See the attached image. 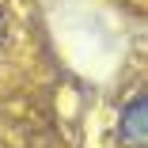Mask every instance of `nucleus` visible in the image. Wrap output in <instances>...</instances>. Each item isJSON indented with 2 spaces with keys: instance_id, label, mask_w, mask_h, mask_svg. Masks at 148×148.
Masks as SVG:
<instances>
[{
  "instance_id": "1",
  "label": "nucleus",
  "mask_w": 148,
  "mask_h": 148,
  "mask_svg": "<svg viewBox=\"0 0 148 148\" xmlns=\"http://www.w3.org/2000/svg\"><path fill=\"white\" fill-rule=\"evenodd\" d=\"M4 42H8V19H4V8H0V49H4Z\"/></svg>"
}]
</instances>
